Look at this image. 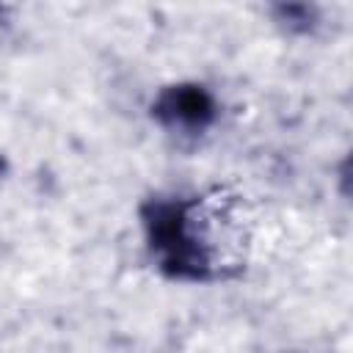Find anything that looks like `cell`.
<instances>
[{"label":"cell","instance_id":"obj_1","mask_svg":"<svg viewBox=\"0 0 353 353\" xmlns=\"http://www.w3.org/2000/svg\"><path fill=\"white\" fill-rule=\"evenodd\" d=\"M234 207L226 193L212 196H149L138 207L146 251L171 281L210 284L237 276L243 256L221 248L215 221Z\"/></svg>","mask_w":353,"mask_h":353},{"label":"cell","instance_id":"obj_2","mask_svg":"<svg viewBox=\"0 0 353 353\" xmlns=\"http://www.w3.org/2000/svg\"><path fill=\"white\" fill-rule=\"evenodd\" d=\"M149 116L171 135L199 138L218 121V99L201 83H171L157 91Z\"/></svg>","mask_w":353,"mask_h":353},{"label":"cell","instance_id":"obj_3","mask_svg":"<svg viewBox=\"0 0 353 353\" xmlns=\"http://www.w3.org/2000/svg\"><path fill=\"white\" fill-rule=\"evenodd\" d=\"M270 14L287 33L303 36L317 28V8L309 3H279L270 8Z\"/></svg>","mask_w":353,"mask_h":353},{"label":"cell","instance_id":"obj_4","mask_svg":"<svg viewBox=\"0 0 353 353\" xmlns=\"http://www.w3.org/2000/svg\"><path fill=\"white\" fill-rule=\"evenodd\" d=\"M6 168H8V163H6V157L0 154V179H3V174H6Z\"/></svg>","mask_w":353,"mask_h":353},{"label":"cell","instance_id":"obj_5","mask_svg":"<svg viewBox=\"0 0 353 353\" xmlns=\"http://www.w3.org/2000/svg\"><path fill=\"white\" fill-rule=\"evenodd\" d=\"M0 11H3V6H0Z\"/></svg>","mask_w":353,"mask_h":353}]
</instances>
